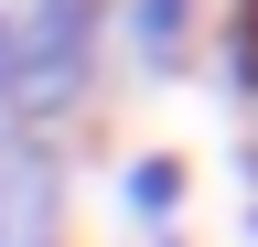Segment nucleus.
Returning <instances> with one entry per match:
<instances>
[{"label":"nucleus","instance_id":"1","mask_svg":"<svg viewBox=\"0 0 258 247\" xmlns=\"http://www.w3.org/2000/svg\"><path fill=\"white\" fill-rule=\"evenodd\" d=\"M0 247H64V150L22 118H0Z\"/></svg>","mask_w":258,"mask_h":247},{"label":"nucleus","instance_id":"5","mask_svg":"<svg viewBox=\"0 0 258 247\" xmlns=\"http://www.w3.org/2000/svg\"><path fill=\"white\" fill-rule=\"evenodd\" d=\"M161 247H183V236H161Z\"/></svg>","mask_w":258,"mask_h":247},{"label":"nucleus","instance_id":"4","mask_svg":"<svg viewBox=\"0 0 258 247\" xmlns=\"http://www.w3.org/2000/svg\"><path fill=\"white\" fill-rule=\"evenodd\" d=\"M22 54H32L22 43V11H0V118H11V97H22Z\"/></svg>","mask_w":258,"mask_h":247},{"label":"nucleus","instance_id":"3","mask_svg":"<svg viewBox=\"0 0 258 247\" xmlns=\"http://www.w3.org/2000/svg\"><path fill=\"white\" fill-rule=\"evenodd\" d=\"M172 204H183V161H161V150H140V161H129V215L172 226Z\"/></svg>","mask_w":258,"mask_h":247},{"label":"nucleus","instance_id":"2","mask_svg":"<svg viewBox=\"0 0 258 247\" xmlns=\"http://www.w3.org/2000/svg\"><path fill=\"white\" fill-rule=\"evenodd\" d=\"M118 22H129V54L151 75H172L183 43H194V0H118Z\"/></svg>","mask_w":258,"mask_h":247}]
</instances>
